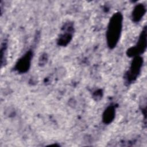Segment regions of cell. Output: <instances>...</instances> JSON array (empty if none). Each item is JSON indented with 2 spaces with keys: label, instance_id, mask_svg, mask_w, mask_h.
<instances>
[{
  "label": "cell",
  "instance_id": "ba28073f",
  "mask_svg": "<svg viewBox=\"0 0 147 147\" xmlns=\"http://www.w3.org/2000/svg\"><path fill=\"white\" fill-rule=\"evenodd\" d=\"M7 42L6 41H4L1 44V65L2 66L5 64V60H6V50H7Z\"/></svg>",
  "mask_w": 147,
  "mask_h": 147
},
{
  "label": "cell",
  "instance_id": "3957f363",
  "mask_svg": "<svg viewBox=\"0 0 147 147\" xmlns=\"http://www.w3.org/2000/svg\"><path fill=\"white\" fill-rule=\"evenodd\" d=\"M146 48V27L144 28L141 32L138 38L137 44L134 46L129 48L127 51L126 54L129 57H135L137 56H141L145 51Z\"/></svg>",
  "mask_w": 147,
  "mask_h": 147
},
{
  "label": "cell",
  "instance_id": "52a82bcc",
  "mask_svg": "<svg viewBox=\"0 0 147 147\" xmlns=\"http://www.w3.org/2000/svg\"><path fill=\"white\" fill-rule=\"evenodd\" d=\"M146 12V9L143 4H138L136 5L133 10L131 14V19L134 22H139Z\"/></svg>",
  "mask_w": 147,
  "mask_h": 147
},
{
  "label": "cell",
  "instance_id": "7a4b0ae2",
  "mask_svg": "<svg viewBox=\"0 0 147 147\" xmlns=\"http://www.w3.org/2000/svg\"><path fill=\"white\" fill-rule=\"evenodd\" d=\"M143 65V59L141 56L133 57L129 69L125 74V80L127 84L133 83L138 77Z\"/></svg>",
  "mask_w": 147,
  "mask_h": 147
},
{
  "label": "cell",
  "instance_id": "8992f818",
  "mask_svg": "<svg viewBox=\"0 0 147 147\" xmlns=\"http://www.w3.org/2000/svg\"><path fill=\"white\" fill-rule=\"evenodd\" d=\"M115 106L113 104H111L106 107L102 115V121L104 123L108 125L113 121L115 117Z\"/></svg>",
  "mask_w": 147,
  "mask_h": 147
},
{
  "label": "cell",
  "instance_id": "5b68a950",
  "mask_svg": "<svg viewBox=\"0 0 147 147\" xmlns=\"http://www.w3.org/2000/svg\"><path fill=\"white\" fill-rule=\"evenodd\" d=\"M33 53L32 50L27 51L20 57L14 66V69L20 74H24L28 71L30 68Z\"/></svg>",
  "mask_w": 147,
  "mask_h": 147
},
{
  "label": "cell",
  "instance_id": "9c48e42d",
  "mask_svg": "<svg viewBox=\"0 0 147 147\" xmlns=\"http://www.w3.org/2000/svg\"><path fill=\"white\" fill-rule=\"evenodd\" d=\"M102 92L101 90H98L95 91V92L94 94V97L96 98V100L100 99V96L102 97Z\"/></svg>",
  "mask_w": 147,
  "mask_h": 147
},
{
  "label": "cell",
  "instance_id": "277c9868",
  "mask_svg": "<svg viewBox=\"0 0 147 147\" xmlns=\"http://www.w3.org/2000/svg\"><path fill=\"white\" fill-rule=\"evenodd\" d=\"M61 32L58 37L57 43L59 45L65 47L70 42L72 38L74 33L73 23L69 21L65 22L62 27Z\"/></svg>",
  "mask_w": 147,
  "mask_h": 147
},
{
  "label": "cell",
  "instance_id": "30bf717a",
  "mask_svg": "<svg viewBox=\"0 0 147 147\" xmlns=\"http://www.w3.org/2000/svg\"><path fill=\"white\" fill-rule=\"evenodd\" d=\"M47 60H48V58H47V55H43L42 56H41V59H40V61H41L40 64L42 65V64H45L47 62Z\"/></svg>",
  "mask_w": 147,
  "mask_h": 147
},
{
  "label": "cell",
  "instance_id": "6da1fadb",
  "mask_svg": "<svg viewBox=\"0 0 147 147\" xmlns=\"http://www.w3.org/2000/svg\"><path fill=\"white\" fill-rule=\"evenodd\" d=\"M123 26V16L120 12L114 13L110 19L106 30V41L110 49L115 48L121 35Z\"/></svg>",
  "mask_w": 147,
  "mask_h": 147
}]
</instances>
